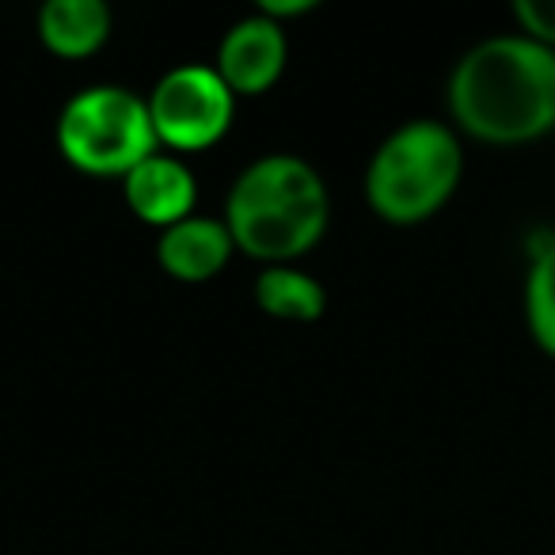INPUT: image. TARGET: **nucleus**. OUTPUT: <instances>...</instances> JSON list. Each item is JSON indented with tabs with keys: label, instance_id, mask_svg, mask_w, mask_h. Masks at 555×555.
Masks as SVG:
<instances>
[{
	"label": "nucleus",
	"instance_id": "obj_11",
	"mask_svg": "<svg viewBox=\"0 0 555 555\" xmlns=\"http://www.w3.org/2000/svg\"><path fill=\"white\" fill-rule=\"evenodd\" d=\"M525 327L537 343L540 354L555 362V236L537 244L529 251V270H525Z\"/></svg>",
	"mask_w": 555,
	"mask_h": 555
},
{
	"label": "nucleus",
	"instance_id": "obj_1",
	"mask_svg": "<svg viewBox=\"0 0 555 555\" xmlns=\"http://www.w3.org/2000/svg\"><path fill=\"white\" fill-rule=\"evenodd\" d=\"M456 133L483 145H529L555 130V50L502 31L456 57L446 88Z\"/></svg>",
	"mask_w": 555,
	"mask_h": 555
},
{
	"label": "nucleus",
	"instance_id": "obj_3",
	"mask_svg": "<svg viewBox=\"0 0 555 555\" xmlns=\"http://www.w3.org/2000/svg\"><path fill=\"white\" fill-rule=\"evenodd\" d=\"M464 179V141L453 122L408 118L365 164V202L388 224H423L449 206Z\"/></svg>",
	"mask_w": 555,
	"mask_h": 555
},
{
	"label": "nucleus",
	"instance_id": "obj_12",
	"mask_svg": "<svg viewBox=\"0 0 555 555\" xmlns=\"http://www.w3.org/2000/svg\"><path fill=\"white\" fill-rule=\"evenodd\" d=\"M514 24L525 39L555 50V0H517Z\"/></svg>",
	"mask_w": 555,
	"mask_h": 555
},
{
	"label": "nucleus",
	"instance_id": "obj_2",
	"mask_svg": "<svg viewBox=\"0 0 555 555\" xmlns=\"http://www.w3.org/2000/svg\"><path fill=\"white\" fill-rule=\"evenodd\" d=\"M332 221V194L305 156L267 153L251 160L229 186L224 224L244 255L274 262H294L312 251Z\"/></svg>",
	"mask_w": 555,
	"mask_h": 555
},
{
	"label": "nucleus",
	"instance_id": "obj_10",
	"mask_svg": "<svg viewBox=\"0 0 555 555\" xmlns=\"http://www.w3.org/2000/svg\"><path fill=\"white\" fill-rule=\"evenodd\" d=\"M255 305L274 320L312 324V320L324 317L327 289L312 274L297 270L294 262H274L255 278Z\"/></svg>",
	"mask_w": 555,
	"mask_h": 555
},
{
	"label": "nucleus",
	"instance_id": "obj_5",
	"mask_svg": "<svg viewBox=\"0 0 555 555\" xmlns=\"http://www.w3.org/2000/svg\"><path fill=\"white\" fill-rule=\"evenodd\" d=\"M149 115L160 149L194 153L229 133L236 115V92L206 62H183L168 69L149 92Z\"/></svg>",
	"mask_w": 555,
	"mask_h": 555
},
{
	"label": "nucleus",
	"instance_id": "obj_9",
	"mask_svg": "<svg viewBox=\"0 0 555 555\" xmlns=\"http://www.w3.org/2000/svg\"><path fill=\"white\" fill-rule=\"evenodd\" d=\"M39 39L57 57H88L111 39V9L103 0H47Z\"/></svg>",
	"mask_w": 555,
	"mask_h": 555
},
{
	"label": "nucleus",
	"instance_id": "obj_8",
	"mask_svg": "<svg viewBox=\"0 0 555 555\" xmlns=\"http://www.w3.org/2000/svg\"><path fill=\"white\" fill-rule=\"evenodd\" d=\"M232 251H236V240H232L224 217L191 214L164 229L156 240V262L164 267V274H171L176 282H191V286L221 274Z\"/></svg>",
	"mask_w": 555,
	"mask_h": 555
},
{
	"label": "nucleus",
	"instance_id": "obj_7",
	"mask_svg": "<svg viewBox=\"0 0 555 555\" xmlns=\"http://www.w3.org/2000/svg\"><path fill=\"white\" fill-rule=\"evenodd\" d=\"M122 194L138 221L156 224L164 232L194 214L198 183L176 153H153L122 176Z\"/></svg>",
	"mask_w": 555,
	"mask_h": 555
},
{
	"label": "nucleus",
	"instance_id": "obj_6",
	"mask_svg": "<svg viewBox=\"0 0 555 555\" xmlns=\"http://www.w3.org/2000/svg\"><path fill=\"white\" fill-rule=\"evenodd\" d=\"M289 57V42L282 24H274L262 12L236 20L224 31L221 47H217V65L214 69L224 77V85L236 95H259L282 77Z\"/></svg>",
	"mask_w": 555,
	"mask_h": 555
},
{
	"label": "nucleus",
	"instance_id": "obj_4",
	"mask_svg": "<svg viewBox=\"0 0 555 555\" xmlns=\"http://www.w3.org/2000/svg\"><path fill=\"white\" fill-rule=\"evenodd\" d=\"M57 149L88 176H126L160 153L149 100L122 85H88L57 115Z\"/></svg>",
	"mask_w": 555,
	"mask_h": 555
}]
</instances>
